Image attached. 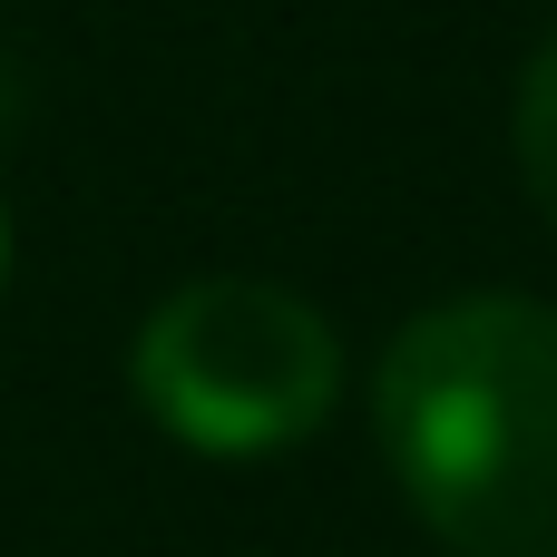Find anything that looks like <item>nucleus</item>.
Masks as SVG:
<instances>
[{"label":"nucleus","mask_w":557,"mask_h":557,"mask_svg":"<svg viewBox=\"0 0 557 557\" xmlns=\"http://www.w3.org/2000/svg\"><path fill=\"white\" fill-rule=\"evenodd\" d=\"M372 431L450 557H557V304L450 294L372 372Z\"/></svg>","instance_id":"f257e3e1"},{"label":"nucleus","mask_w":557,"mask_h":557,"mask_svg":"<svg viewBox=\"0 0 557 557\" xmlns=\"http://www.w3.org/2000/svg\"><path fill=\"white\" fill-rule=\"evenodd\" d=\"M127 382L166 441H186L206 460H264V450H294L323 431V411L343 392V343L294 284L206 274L147 313Z\"/></svg>","instance_id":"f03ea898"},{"label":"nucleus","mask_w":557,"mask_h":557,"mask_svg":"<svg viewBox=\"0 0 557 557\" xmlns=\"http://www.w3.org/2000/svg\"><path fill=\"white\" fill-rule=\"evenodd\" d=\"M509 137H519V176H529L539 215L557 225V29L529 49V69H519V117H509Z\"/></svg>","instance_id":"7ed1b4c3"}]
</instances>
